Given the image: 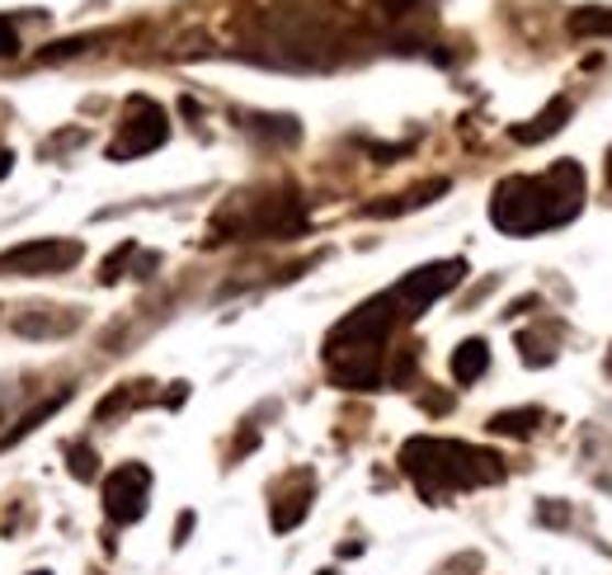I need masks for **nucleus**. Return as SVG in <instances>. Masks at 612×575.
<instances>
[{"label":"nucleus","mask_w":612,"mask_h":575,"mask_svg":"<svg viewBox=\"0 0 612 575\" xmlns=\"http://www.w3.org/2000/svg\"><path fill=\"white\" fill-rule=\"evenodd\" d=\"M585 170L575 161H556L547 175H514L494 185L490 222L509 236H537L547 226H560L580 212Z\"/></svg>","instance_id":"obj_1"},{"label":"nucleus","mask_w":612,"mask_h":575,"mask_svg":"<svg viewBox=\"0 0 612 575\" xmlns=\"http://www.w3.org/2000/svg\"><path fill=\"white\" fill-rule=\"evenodd\" d=\"M396 321H401V311H396L391 292H382V298H372L358 311H349L325 340L330 377L349 391H372L377 383H382V344H387Z\"/></svg>","instance_id":"obj_2"},{"label":"nucleus","mask_w":612,"mask_h":575,"mask_svg":"<svg viewBox=\"0 0 612 575\" xmlns=\"http://www.w3.org/2000/svg\"><path fill=\"white\" fill-rule=\"evenodd\" d=\"M401 467L429 500H443V496H453V490L504 482V463L494 453L476 449V443H461V439H434V434L410 439L401 449Z\"/></svg>","instance_id":"obj_3"},{"label":"nucleus","mask_w":612,"mask_h":575,"mask_svg":"<svg viewBox=\"0 0 612 575\" xmlns=\"http://www.w3.org/2000/svg\"><path fill=\"white\" fill-rule=\"evenodd\" d=\"M302 226H307V218H302L297 193H269L259 203H236V222H212V236L226 241V232H236V236L283 241V236H297Z\"/></svg>","instance_id":"obj_4"},{"label":"nucleus","mask_w":612,"mask_h":575,"mask_svg":"<svg viewBox=\"0 0 612 575\" xmlns=\"http://www.w3.org/2000/svg\"><path fill=\"white\" fill-rule=\"evenodd\" d=\"M165 137H170L165 109L156 100H146V95H132L123 109V133L109 146V161H137L146 152H156V146H165Z\"/></svg>","instance_id":"obj_5"},{"label":"nucleus","mask_w":612,"mask_h":575,"mask_svg":"<svg viewBox=\"0 0 612 575\" xmlns=\"http://www.w3.org/2000/svg\"><path fill=\"white\" fill-rule=\"evenodd\" d=\"M461 278H467V259H434V265L405 274L401 284L391 288V302H396V311H401L405 321H415L429 302H438L443 292H453Z\"/></svg>","instance_id":"obj_6"},{"label":"nucleus","mask_w":612,"mask_h":575,"mask_svg":"<svg viewBox=\"0 0 612 575\" xmlns=\"http://www.w3.org/2000/svg\"><path fill=\"white\" fill-rule=\"evenodd\" d=\"M86 245L66 241V236H47V241H24L14 251L0 255V269L5 274H24V278H43V274H66L80 265Z\"/></svg>","instance_id":"obj_7"},{"label":"nucleus","mask_w":612,"mask_h":575,"mask_svg":"<svg viewBox=\"0 0 612 575\" xmlns=\"http://www.w3.org/2000/svg\"><path fill=\"white\" fill-rule=\"evenodd\" d=\"M146 496H152V472L142 463H127L119 472H109L104 482V515L113 523H137L146 515Z\"/></svg>","instance_id":"obj_8"},{"label":"nucleus","mask_w":612,"mask_h":575,"mask_svg":"<svg viewBox=\"0 0 612 575\" xmlns=\"http://www.w3.org/2000/svg\"><path fill=\"white\" fill-rule=\"evenodd\" d=\"M80 325L76 311H62V307H29L14 317V335L24 340H57V335H71Z\"/></svg>","instance_id":"obj_9"},{"label":"nucleus","mask_w":612,"mask_h":575,"mask_svg":"<svg viewBox=\"0 0 612 575\" xmlns=\"http://www.w3.org/2000/svg\"><path fill=\"white\" fill-rule=\"evenodd\" d=\"M443 193H448V179H424V185H415L410 193H396L387 203H368V218H401V212L429 208L434 199H443Z\"/></svg>","instance_id":"obj_10"},{"label":"nucleus","mask_w":612,"mask_h":575,"mask_svg":"<svg viewBox=\"0 0 612 575\" xmlns=\"http://www.w3.org/2000/svg\"><path fill=\"white\" fill-rule=\"evenodd\" d=\"M570 123V100H552L547 109L537 113L533 123H523V128H514V142H523V146H537V142H547L552 133H560V128Z\"/></svg>","instance_id":"obj_11"},{"label":"nucleus","mask_w":612,"mask_h":575,"mask_svg":"<svg viewBox=\"0 0 612 575\" xmlns=\"http://www.w3.org/2000/svg\"><path fill=\"white\" fill-rule=\"evenodd\" d=\"M66 401H71V391H57V397H47V401H38V406H33V410H29V416H24L20 424H14L10 434H0V453H5V449H14V443H20V439H29V434L38 430L43 420H53V416H57V410H62Z\"/></svg>","instance_id":"obj_12"},{"label":"nucleus","mask_w":612,"mask_h":575,"mask_svg":"<svg viewBox=\"0 0 612 575\" xmlns=\"http://www.w3.org/2000/svg\"><path fill=\"white\" fill-rule=\"evenodd\" d=\"M490 368V344L486 340H461L453 350V377L457 383H476Z\"/></svg>","instance_id":"obj_13"},{"label":"nucleus","mask_w":612,"mask_h":575,"mask_svg":"<svg viewBox=\"0 0 612 575\" xmlns=\"http://www.w3.org/2000/svg\"><path fill=\"white\" fill-rule=\"evenodd\" d=\"M542 424V410L537 406H523V410H500L490 416V434H504V439H527Z\"/></svg>","instance_id":"obj_14"},{"label":"nucleus","mask_w":612,"mask_h":575,"mask_svg":"<svg viewBox=\"0 0 612 575\" xmlns=\"http://www.w3.org/2000/svg\"><path fill=\"white\" fill-rule=\"evenodd\" d=\"M575 38H612V5H585L570 14Z\"/></svg>","instance_id":"obj_15"},{"label":"nucleus","mask_w":612,"mask_h":575,"mask_svg":"<svg viewBox=\"0 0 612 575\" xmlns=\"http://www.w3.org/2000/svg\"><path fill=\"white\" fill-rule=\"evenodd\" d=\"M307 505H311V486H302L297 496H283V500L274 505V529H278V533L297 529V523L307 519Z\"/></svg>","instance_id":"obj_16"},{"label":"nucleus","mask_w":612,"mask_h":575,"mask_svg":"<svg viewBox=\"0 0 612 575\" xmlns=\"http://www.w3.org/2000/svg\"><path fill=\"white\" fill-rule=\"evenodd\" d=\"M66 457H71V476H76V482H90V476H99V457H94V449H86V443H71Z\"/></svg>","instance_id":"obj_17"},{"label":"nucleus","mask_w":612,"mask_h":575,"mask_svg":"<svg viewBox=\"0 0 612 575\" xmlns=\"http://www.w3.org/2000/svg\"><path fill=\"white\" fill-rule=\"evenodd\" d=\"M519 350H523V358H527V364H533V368H547L552 358H556V350H552V344L542 340V335H533V331H527V335H519Z\"/></svg>","instance_id":"obj_18"},{"label":"nucleus","mask_w":612,"mask_h":575,"mask_svg":"<svg viewBox=\"0 0 612 575\" xmlns=\"http://www.w3.org/2000/svg\"><path fill=\"white\" fill-rule=\"evenodd\" d=\"M255 133H269L278 142H297L302 137V128H297V119H251Z\"/></svg>","instance_id":"obj_19"},{"label":"nucleus","mask_w":612,"mask_h":575,"mask_svg":"<svg viewBox=\"0 0 612 575\" xmlns=\"http://www.w3.org/2000/svg\"><path fill=\"white\" fill-rule=\"evenodd\" d=\"M132 255H137V245H132V241H123L119 251H113V255L104 259V265H99V278H104V284H113V278H123V265H127Z\"/></svg>","instance_id":"obj_20"},{"label":"nucleus","mask_w":612,"mask_h":575,"mask_svg":"<svg viewBox=\"0 0 612 575\" xmlns=\"http://www.w3.org/2000/svg\"><path fill=\"white\" fill-rule=\"evenodd\" d=\"M20 53V29H14V14H0V57Z\"/></svg>","instance_id":"obj_21"},{"label":"nucleus","mask_w":612,"mask_h":575,"mask_svg":"<svg viewBox=\"0 0 612 575\" xmlns=\"http://www.w3.org/2000/svg\"><path fill=\"white\" fill-rule=\"evenodd\" d=\"M94 38H71V43H57V47H47L43 62H62V57H76V53H86Z\"/></svg>","instance_id":"obj_22"},{"label":"nucleus","mask_w":612,"mask_h":575,"mask_svg":"<svg viewBox=\"0 0 612 575\" xmlns=\"http://www.w3.org/2000/svg\"><path fill=\"white\" fill-rule=\"evenodd\" d=\"M189 529H193V515H179V523H175V548L189 538Z\"/></svg>","instance_id":"obj_23"},{"label":"nucleus","mask_w":612,"mask_h":575,"mask_svg":"<svg viewBox=\"0 0 612 575\" xmlns=\"http://www.w3.org/2000/svg\"><path fill=\"white\" fill-rule=\"evenodd\" d=\"M382 5H387L391 14H405V10H415V5H420V0H382Z\"/></svg>","instance_id":"obj_24"},{"label":"nucleus","mask_w":612,"mask_h":575,"mask_svg":"<svg viewBox=\"0 0 612 575\" xmlns=\"http://www.w3.org/2000/svg\"><path fill=\"white\" fill-rule=\"evenodd\" d=\"M10 161H14V156L5 152V146H0V175H5V170H10Z\"/></svg>","instance_id":"obj_25"},{"label":"nucleus","mask_w":612,"mask_h":575,"mask_svg":"<svg viewBox=\"0 0 612 575\" xmlns=\"http://www.w3.org/2000/svg\"><path fill=\"white\" fill-rule=\"evenodd\" d=\"M608 189H612V146H608Z\"/></svg>","instance_id":"obj_26"},{"label":"nucleus","mask_w":612,"mask_h":575,"mask_svg":"<svg viewBox=\"0 0 612 575\" xmlns=\"http://www.w3.org/2000/svg\"><path fill=\"white\" fill-rule=\"evenodd\" d=\"M29 575H47V571H29Z\"/></svg>","instance_id":"obj_27"},{"label":"nucleus","mask_w":612,"mask_h":575,"mask_svg":"<svg viewBox=\"0 0 612 575\" xmlns=\"http://www.w3.org/2000/svg\"><path fill=\"white\" fill-rule=\"evenodd\" d=\"M608 368H612V354H608Z\"/></svg>","instance_id":"obj_28"}]
</instances>
